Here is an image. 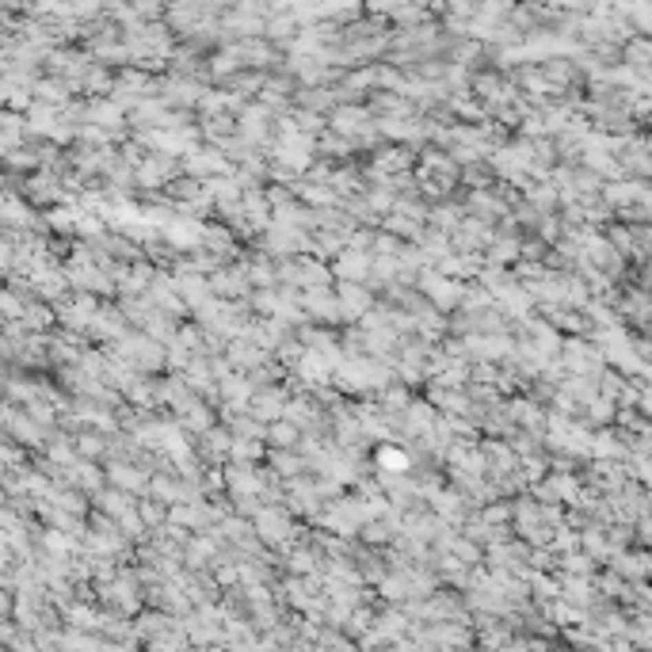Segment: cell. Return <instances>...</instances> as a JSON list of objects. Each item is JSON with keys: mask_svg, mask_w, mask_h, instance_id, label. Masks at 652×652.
Returning a JSON list of instances; mask_svg holds the SVG:
<instances>
[{"mask_svg": "<svg viewBox=\"0 0 652 652\" xmlns=\"http://www.w3.org/2000/svg\"><path fill=\"white\" fill-rule=\"evenodd\" d=\"M423 290H428V297L439 302V306H454V302L465 297V290L458 286L454 279H446V275H423Z\"/></svg>", "mask_w": 652, "mask_h": 652, "instance_id": "6da1fadb", "label": "cell"}, {"mask_svg": "<svg viewBox=\"0 0 652 652\" xmlns=\"http://www.w3.org/2000/svg\"><path fill=\"white\" fill-rule=\"evenodd\" d=\"M328 363L332 359L324 355H317V351H306V355H302V374H306V381H317V386H321V381H328Z\"/></svg>", "mask_w": 652, "mask_h": 652, "instance_id": "7a4b0ae2", "label": "cell"}, {"mask_svg": "<svg viewBox=\"0 0 652 652\" xmlns=\"http://www.w3.org/2000/svg\"><path fill=\"white\" fill-rule=\"evenodd\" d=\"M366 302H370V297H366L363 290L355 286V282H347V286L339 290V309H344L347 317H351V313H363V309H366Z\"/></svg>", "mask_w": 652, "mask_h": 652, "instance_id": "3957f363", "label": "cell"}, {"mask_svg": "<svg viewBox=\"0 0 652 652\" xmlns=\"http://www.w3.org/2000/svg\"><path fill=\"white\" fill-rule=\"evenodd\" d=\"M378 465L386 473H405L408 470V454H405V450H393V446H381V450H378Z\"/></svg>", "mask_w": 652, "mask_h": 652, "instance_id": "277c9868", "label": "cell"}, {"mask_svg": "<svg viewBox=\"0 0 652 652\" xmlns=\"http://www.w3.org/2000/svg\"><path fill=\"white\" fill-rule=\"evenodd\" d=\"M191 176H210V172H225V160L214 157V153H198V157H191L187 165Z\"/></svg>", "mask_w": 652, "mask_h": 652, "instance_id": "5b68a950", "label": "cell"}, {"mask_svg": "<svg viewBox=\"0 0 652 652\" xmlns=\"http://www.w3.org/2000/svg\"><path fill=\"white\" fill-rule=\"evenodd\" d=\"M366 267H370V264H366V256H359V252H344V256L336 260V271L347 275V279H359Z\"/></svg>", "mask_w": 652, "mask_h": 652, "instance_id": "8992f818", "label": "cell"}, {"mask_svg": "<svg viewBox=\"0 0 652 652\" xmlns=\"http://www.w3.org/2000/svg\"><path fill=\"white\" fill-rule=\"evenodd\" d=\"M306 306L313 309V313H324V321H332V317L339 313V306L332 302L328 294H306Z\"/></svg>", "mask_w": 652, "mask_h": 652, "instance_id": "52a82bcc", "label": "cell"}, {"mask_svg": "<svg viewBox=\"0 0 652 652\" xmlns=\"http://www.w3.org/2000/svg\"><path fill=\"white\" fill-rule=\"evenodd\" d=\"M210 290H214V294L233 297V294H240V290H244V279H240V275H218V279L210 282Z\"/></svg>", "mask_w": 652, "mask_h": 652, "instance_id": "ba28073f", "label": "cell"}, {"mask_svg": "<svg viewBox=\"0 0 652 652\" xmlns=\"http://www.w3.org/2000/svg\"><path fill=\"white\" fill-rule=\"evenodd\" d=\"M260 527H264V530H260V534H264V538H271V542H279V538H282V530H286V523H282V519H279V515H275V512H264V515H260Z\"/></svg>", "mask_w": 652, "mask_h": 652, "instance_id": "9c48e42d", "label": "cell"}, {"mask_svg": "<svg viewBox=\"0 0 652 652\" xmlns=\"http://www.w3.org/2000/svg\"><path fill=\"white\" fill-rule=\"evenodd\" d=\"M267 435H271V443H279V446H294L297 443V428H294V423H271Z\"/></svg>", "mask_w": 652, "mask_h": 652, "instance_id": "30bf717a", "label": "cell"}, {"mask_svg": "<svg viewBox=\"0 0 652 652\" xmlns=\"http://www.w3.org/2000/svg\"><path fill=\"white\" fill-rule=\"evenodd\" d=\"M565 587H569V591H565V595H569L572 603H587V584H584V580L569 576V580H565Z\"/></svg>", "mask_w": 652, "mask_h": 652, "instance_id": "8fae6325", "label": "cell"}, {"mask_svg": "<svg viewBox=\"0 0 652 652\" xmlns=\"http://www.w3.org/2000/svg\"><path fill=\"white\" fill-rule=\"evenodd\" d=\"M229 450H233V454H240V458H260V446L256 443H229Z\"/></svg>", "mask_w": 652, "mask_h": 652, "instance_id": "7c38bea8", "label": "cell"}, {"mask_svg": "<svg viewBox=\"0 0 652 652\" xmlns=\"http://www.w3.org/2000/svg\"><path fill=\"white\" fill-rule=\"evenodd\" d=\"M584 545H587V549H591L595 557H599V554H607V542H603V534H584Z\"/></svg>", "mask_w": 652, "mask_h": 652, "instance_id": "4fadbf2b", "label": "cell"}, {"mask_svg": "<svg viewBox=\"0 0 652 652\" xmlns=\"http://www.w3.org/2000/svg\"><path fill=\"white\" fill-rule=\"evenodd\" d=\"M492 252H496V260H500V264H504V260H512V252H515V244H512V240H504V244H496V248H492Z\"/></svg>", "mask_w": 652, "mask_h": 652, "instance_id": "5bb4252c", "label": "cell"}]
</instances>
